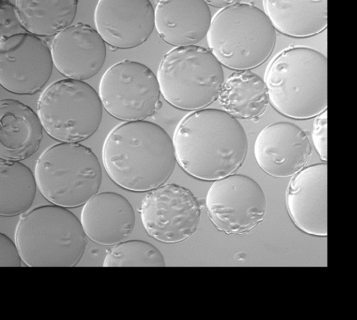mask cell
<instances>
[{
    "mask_svg": "<svg viewBox=\"0 0 357 320\" xmlns=\"http://www.w3.org/2000/svg\"><path fill=\"white\" fill-rule=\"evenodd\" d=\"M173 143L176 161L188 175L216 181L243 163L248 147L242 125L223 110L203 109L183 118Z\"/></svg>",
    "mask_w": 357,
    "mask_h": 320,
    "instance_id": "6da1fadb",
    "label": "cell"
},
{
    "mask_svg": "<svg viewBox=\"0 0 357 320\" xmlns=\"http://www.w3.org/2000/svg\"><path fill=\"white\" fill-rule=\"evenodd\" d=\"M102 156L111 179L135 192L162 186L177 161L174 143L167 132L145 120L126 122L115 127L105 138Z\"/></svg>",
    "mask_w": 357,
    "mask_h": 320,
    "instance_id": "7a4b0ae2",
    "label": "cell"
},
{
    "mask_svg": "<svg viewBox=\"0 0 357 320\" xmlns=\"http://www.w3.org/2000/svg\"><path fill=\"white\" fill-rule=\"evenodd\" d=\"M265 82L269 102L284 116L309 119L327 109V59L315 49L284 50L270 64Z\"/></svg>",
    "mask_w": 357,
    "mask_h": 320,
    "instance_id": "3957f363",
    "label": "cell"
},
{
    "mask_svg": "<svg viewBox=\"0 0 357 320\" xmlns=\"http://www.w3.org/2000/svg\"><path fill=\"white\" fill-rule=\"evenodd\" d=\"M86 237L81 221L55 205L24 214L15 234L22 259L30 267L75 266L84 254Z\"/></svg>",
    "mask_w": 357,
    "mask_h": 320,
    "instance_id": "277c9868",
    "label": "cell"
},
{
    "mask_svg": "<svg viewBox=\"0 0 357 320\" xmlns=\"http://www.w3.org/2000/svg\"><path fill=\"white\" fill-rule=\"evenodd\" d=\"M207 42L209 50L222 65L237 71L248 70L271 56L275 30L263 10L237 1L215 15Z\"/></svg>",
    "mask_w": 357,
    "mask_h": 320,
    "instance_id": "5b68a950",
    "label": "cell"
},
{
    "mask_svg": "<svg viewBox=\"0 0 357 320\" xmlns=\"http://www.w3.org/2000/svg\"><path fill=\"white\" fill-rule=\"evenodd\" d=\"M35 177L39 191L48 201L75 208L85 205L97 194L102 170L89 147L61 143L42 153L36 162Z\"/></svg>",
    "mask_w": 357,
    "mask_h": 320,
    "instance_id": "8992f818",
    "label": "cell"
},
{
    "mask_svg": "<svg viewBox=\"0 0 357 320\" xmlns=\"http://www.w3.org/2000/svg\"><path fill=\"white\" fill-rule=\"evenodd\" d=\"M157 78L163 98L187 111L201 110L213 102L225 82L222 64L210 50L197 45L167 52Z\"/></svg>",
    "mask_w": 357,
    "mask_h": 320,
    "instance_id": "52a82bcc",
    "label": "cell"
},
{
    "mask_svg": "<svg viewBox=\"0 0 357 320\" xmlns=\"http://www.w3.org/2000/svg\"><path fill=\"white\" fill-rule=\"evenodd\" d=\"M99 93L83 81L63 79L39 97L38 115L47 134L61 143H77L98 129L102 115Z\"/></svg>",
    "mask_w": 357,
    "mask_h": 320,
    "instance_id": "ba28073f",
    "label": "cell"
},
{
    "mask_svg": "<svg viewBox=\"0 0 357 320\" xmlns=\"http://www.w3.org/2000/svg\"><path fill=\"white\" fill-rule=\"evenodd\" d=\"M157 76L146 65L129 60L111 66L102 75L99 95L114 118L126 122L144 120L160 109Z\"/></svg>",
    "mask_w": 357,
    "mask_h": 320,
    "instance_id": "9c48e42d",
    "label": "cell"
},
{
    "mask_svg": "<svg viewBox=\"0 0 357 320\" xmlns=\"http://www.w3.org/2000/svg\"><path fill=\"white\" fill-rule=\"evenodd\" d=\"M209 218L227 234H243L260 223L266 211V197L253 179L230 175L216 180L206 198Z\"/></svg>",
    "mask_w": 357,
    "mask_h": 320,
    "instance_id": "30bf717a",
    "label": "cell"
},
{
    "mask_svg": "<svg viewBox=\"0 0 357 320\" xmlns=\"http://www.w3.org/2000/svg\"><path fill=\"white\" fill-rule=\"evenodd\" d=\"M201 207L193 193L175 184L152 190L143 200L141 219L146 233L156 240L174 243L196 231Z\"/></svg>",
    "mask_w": 357,
    "mask_h": 320,
    "instance_id": "8fae6325",
    "label": "cell"
},
{
    "mask_svg": "<svg viewBox=\"0 0 357 320\" xmlns=\"http://www.w3.org/2000/svg\"><path fill=\"white\" fill-rule=\"evenodd\" d=\"M46 42L25 33L0 40V84L18 95H33L49 81L53 69Z\"/></svg>",
    "mask_w": 357,
    "mask_h": 320,
    "instance_id": "7c38bea8",
    "label": "cell"
},
{
    "mask_svg": "<svg viewBox=\"0 0 357 320\" xmlns=\"http://www.w3.org/2000/svg\"><path fill=\"white\" fill-rule=\"evenodd\" d=\"M312 152L306 133L296 125L278 122L264 127L254 145L259 166L280 178L292 177L305 167Z\"/></svg>",
    "mask_w": 357,
    "mask_h": 320,
    "instance_id": "4fadbf2b",
    "label": "cell"
},
{
    "mask_svg": "<svg viewBox=\"0 0 357 320\" xmlns=\"http://www.w3.org/2000/svg\"><path fill=\"white\" fill-rule=\"evenodd\" d=\"M94 22L105 43L116 49H131L152 33L155 10L149 0H100Z\"/></svg>",
    "mask_w": 357,
    "mask_h": 320,
    "instance_id": "5bb4252c",
    "label": "cell"
},
{
    "mask_svg": "<svg viewBox=\"0 0 357 320\" xmlns=\"http://www.w3.org/2000/svg\"><path fill=\"white\" fill-rule=\"evenodd\" d=\"M286 207L295 226L305 234L327 235V163L305 167L290 180Z\"/></svg>",
    "mask_w": 357,
    "mask_h": 320,
    "instance_id": "9a60e30c",
    "label": "cell"
},
{
    "mask_svg": "<svg viewBox=\"0 0 357 320\" xmlns=\"http://www.w3.org/2000/svg\"><path fill=\"white\" fill-rule=\"evenodd\" d=\"M51 53L56 69L68 79L84 81L94 77L106 58L105 42L92 26L77 23L53 39Z\"/></svg>",
    "mask_w": 357,
    "mask_h": 320,
    "instance_id": "2e32d148",
    "label": "cell"
},
{
    "mask_svg": "<svg viewBox=\"0 0 357 320\" xmlns=\"http://www.w3.org/2000/svg\"><path fill=\"white\" fill-rule=\"evenodd\" d=\"M81 223L86 235L104 246L124 241L132 232L135 216L132 206L114 192L97 193L84 206Z\"/></svg>",
    "mask_w": 357,
    "mask_h": 320,
    "instance_id": "e0dca14e",
    "label": "cell"
},
{
    "mask_svg": "<svg viewBox=\"0 0 357 320\" xmlns=\"http://www.w3.org/2000/svg\"><path fill=\"white\" fill-rule=\"evenodd\" d=\"M212 17L206 1L162 0L155 9V27L168 44L195 45L210 29Z\"/></svg>",
    "mask_w": 357,
    "mask_h": 320,
    "instance_id": "ac0fdd59",
    "label": "cell"
},
{
    "mask_svg": "<svg viewBox=\"0 0 357 320\" xmlns=\"http://www.w3.org/2000/svg\"><path fill=\"white\" fill-rule=\"evenodd\" d=\"M43 125L31 108L13 99L0 101V159L20 161L39 148Z\"/></svg>",
    "mask_w": 357,
    "mask_h": 320,
    "instance_id": "d6986e66",
    "label": "cell"
},
{
    "mask_svg": "<svg viewBox=\"0 0 357 320\" xmlns=\"http://www.w3.org/2000/svg\"><path fill=\"white\" fill-rule=\"evenodd\" d=\"M266 14L275 29L294 38H307L327 27L326 0H266Z\"/></svg>",
    "mask_w": 357,
    "mask_h": 320,
    "instance_id": "ffe728a7",
    "label": "cell"
},
{
    "mask_svg": "<svg viewBox=\"0 0 357 320\" xmlns=\"http://www.w3.org/2000/svg\"><path fill=\"white\" fill-rule=\"evenodd\" d=\"M218 102L223 111L236 119H253L261 115L269 102L266 82L248 70L231 73L225 81Z\"/></svg>",
    "mask_w": 357,
    "mask_h": 320,
    "instance_id": "44dd1931",
    "label": "cell"
},
{
    "mask_svg": "<svg viewBox=\"0 0 357 320\" xmlns=\"http://www.w3.org/2000/svg\"><path fill=\"white\" fill-rule=\"evenodd\" d=\"M77 0H15L17 17L26 31L36 36L56 35L71 26Z\"/></svg>",
    "mask_w": 357,
    "mask_h": 320,
    "instance_id": "7402d4cb",
    "label": "cell"
},
{
    "mask_svg": "<svg viewBox=\"0 0 357 320\" xmlns=\"http://www.w3.org/2000/svg\"><path fill=\"white\" fill-rule=\"evenodd\" d=\"M37 182L31 169L17 161L0 159V215L15 216L32 205Z\"/></svg>",
    "mask_w": 357,
    "mask_h": 320,
    "instance_id": "603a6c76",
    "label": "cell"
},
{
    "mask_svg": "<svg viewBox=\"0 0 357 320\" xmlns=\"http://www.w3.org/2000/svg\"><path fill=\"white\" fill-rule=\"evenodd\" d=\"M162 253L151 243L141 240L124 241L107 254L103 266H165Z\"/></svg>",
    "mask_w": 357,
    "mask_h": 320,
    "instance_id": "cb8c5ba5",
    "label": "cell"
},
{
    "mask_svg": "<svg viewBox=\"0 0 357 320\" xmlns=\"http://www.w3.org/2000/svg\"><path fill=\"white\" fill-rule=\"evenodd\" d=\"M25 33L15 11V1L0 0V40Z\"/></svg>",
    "mask_w": 357,
    "mask_h": 320,
    "instance_id": "d4e9b609",
    "label": "cell"
},
{
    "mask_svg": "<svg viewBox=\"0 0 357 320\" xmlns=\"http://www.w3.org/2000/svg\"><path fill=\"white\" fill-rule=\"evenodd\" d=\"M312 140L321 160L327 161V110L318 115L313 122Z\"/></svg>",
    "mask_w": 357,
    "mask_h": 320,
    "instance_id": "484cf974",
    "label": "cell"
},
{
    "mask_svg": "<svg viewBox=\"0 0 357 320\" xmlns=\"http://www.w3.org/2000/svg\"><path fill=\"white\" fill-rule=\"evenodd\" d=\"M22 257L19 249L10 238L0 234V267L21 266Z\"/></svg>",
    "mask_w": 357,
    "mask_h": 320,
    "instance_id": "4316f807",
    "label": "cell"
},
{
    "mask_svg": "<svg viewBox=\"0 0 357 320\" xmlns=\"http://www.w3.org/2000/svg\"><path fill=\"white\" fill-rule=\"evenodd\" d=\"M208 4H211L213 6L219 7V8H226L228 7L235 3L237 2V1H227V0H211V1H206Z\"/></svg>",
    "mask_w": 357,
    "mask_h": 320,
    "instance_id": "83f0119b",
    "label": "cell"
}]
</instances>
